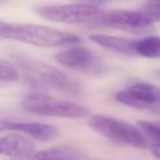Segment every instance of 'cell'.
<instances>
[{
    "instance_id": "6da1fadb",
    "label": "cell",
    "mask_w": 160,
    "mask_h": 160,
    "mask_svg": "<svg viewBox=\"0 0 160 160\" xmlns=\"http://www.w3.org/2000/svg\"><path fill=\"white\" fill-rule=\"evenodd\" d=\"M14 60L19 72L21 71L26 81L34 88L56 90L71 95L81 92V85L76 80L49 64L24 55H14Z\"/></svg>"
},
{
    "instance_id": "7a4b0ae2",
    "label": "cell",
    "mask_w": 160,
    "mask_h": 160,
    "mask_svg": "<svg viewBox=\"0 0 160 160\" xmlns=\"http://www.w3.org/2000/svg\"><path fill=\"white\" fill-rule=\"evenodd\" d=\"M0 39L16 40L39 48H62L80 42V38L38 24L5 22L0 28Z\"/></svg>"
},
{
    "instance_id": "3957f363",
    "label": "cell",
    "mask_w": 160,
    "mask_h": 160,
    "mask_svg": "<svg viewBox=\"0 0 160 160\" xmlns=\"http://www.w3.org/2000/svg\"><path fill=\"white\" fill-rule=\"evenodd\" d=\"M88 124L94 131L115 144L128 145L138 149L149 148V140L140 131V129L125 120L108 115L94 114L89 115Z\"/></svg>"
},
{
    "instance_id": "277c9868",
    "label": "cell",
    "mask_w": 160,
    "mask_h": 160,
    "mask_svg": "<svg viewBox=\"0 0 160 160\" xmlns=\"http://www.w3.org/2000/svg\"><path fill=\"white\" fill-rule=\"evenodd\" d=\"M21 106L25 111L38 116L80 119L90 115V110L81 104L58 99L42 92L26 95L21 101Z\"/></svg>"
},
{
    "instance_id": "5b68a950",
    "label": "cell",
    "mask_w": 160,
    "mask_h": 160,
    "mask_svg": "<svg viewBox=\"0 0 160 160\" xmlns=\"http://www.w3.org/2000/svg\"><path fill=\"white\" fill-rule=\"evenodd\" d=\"M35 12L45 20L70 25H88L92 22H100V19L104 14L102 9L99 6L81 2L44 5L36 8Z\"/></svg>"
},
{
    "instance_id": "8992f818",
    "label": "cell",
    "mask_w": 160,
    "mask_h": 160,
    "mask_svg": "<svg viewBox=\"0 0 160 160\" xmlns=\"http://www.w3.org/2000/svg\"><path fill=\"white\" fill-rule=\"evenodd\" d=\"M115 99L136 110L155 111L160 105V88L149 82H135L116 92Z\"/></svg>"
},
{
    "instance_id": "52a82bcc",
    "label": "cell",
    "mask_w": 160,
    "mask_h": 160,
    "mask_svg": "<svg viewBox=\"0 0 160 160\" xmlns=\"http://www.w3.org/2000/svg\"><path fill=\"white\" fill-rule=\"evenodd\" d=\"M55 59L59 64L65 68L86 71V72H100L102 70L101 60L86 48H70L64 51H60L55 55Z\"/></svg>"
},
{
    "instance_id": "ba28073f",
    "label": "cell",
    "mask_w": 160,
    "mask_h": 160,
    "mask_svg": "<svg viewBox=\"0 0 160 160\" xmlns=\"http://www.w3.org/2000/svg\"><path fill=\"white\" fill-rule=\"evenodd\" d=\"M100 22L102 25L116 28L124 31L145 32L151 26V21L140 11L134 10H111L102 14Z\"/></svg>"
},
{
    "instance_id": "9c48e42d",
    "label": "cell",
    "mask_w": 160,
    "mask_h": 160,
    "mask_svg": "<svg viewBox=\"0 0 160 160\" xmlns=\"http://www.w3.org/2000/svg\"><path fill=\"white\" fill-rule=\"evenodd\" d=\"M16 131L26 134L40 141L54 140L59 135V130L50 124L35 122V121H12V120H0V132Z\"/></svg>"
},
{
    "instance_id": "30bf717a",
    "label": "cell",
    "mask_w": 160,
    "mask_h": 160,
    "mask_svg": "<svg viewBox=\"0 0 160 160\" xmlns=\"http://www.w3.org/2000/svg\"><path fill=\"white\" fill-rule=\"evenodd\" d=\"M35 150L32 141L19 134H8L0 138V155L11 159L24 158Z\"/></svg>"
},
{
    "instance_id": "8fae6325",
    "label": "cell",
    "mask_w": 160,
    "mask_h": 160,
    "mask_svg": "<svg viewBox=\"0 0 160 160\" xmlns=\"http://www.w3.org/2000/svg\"><path fill=\"white\" fill-rule=\"evenodd\" d=\"M80 151L72 146H52L42 150H34L31 154L10 160H78Z\"/></svg>"
},
{
    "instance_id": "7c38bea8",
    "label": "cell",
    "mask_w": 160,
    "mask_h": 160,
    "mask_svg": "<svg viewBox=\"0 0 160 160\" xmlns=\"http://www.w3.org/2000/svg\"><path fill=\"white\" fill-rule=\"evenodd\" d=\"M89 39L95 42L96 45L109 49L111 51H115L118 54L128 55V56H134V42L135 40L125 39V38H119L114 35H108V34H91L89 35Z\"/></svg>"
},
{
    "instance_id": "4fadbf2b",
    "label": "cell",
    "mask_w": 160,
    "mask_h": 160,
    "mask_svg": "<svg viewBox=\"0 0 160 160\" xmlns=\"http://www.w3.org/2000/svg\"><path fill=\"white\" fill-rule=\"evenodd\" d=\"M134 51H135V55H139L142 58L159 59L160 58V38L146 36L140 40H135Z\"/></svg>"
},
{
    "instance_id": "5bb4252c",
    "label": "cell",
    "mask_w": 160,
    "mask_h": 160,
    "mask_svg": "<svg viewBox=\"0 0 160 160\" xmlns=\"http://www.w3.org/2000/svg\"><path fill=\"white\" fill-rule=\"evenodd\" d=\"M20 72L16 66L9 60L0 56V85H6L18 81Z\"/></svg>"
},
{
    "instance_id": "9a60e30c",
    "label": "cell",
    "mask_w": 160,
    "mask_h": 160,
    "mask_svg": "<svg viewBox=\"0 0 160 160\" xmlns=\"http://www.w3.org/2000/svg\"><path fill=\"white\" fill-rule=\"evenodd\" d=\"M138 128L146 136L152 139L155 142L160 144V121L150 122V121H139Z\"/></svg>"
},
{
    "instance_id": "2e32d148",
    "label": "cell",
    "mask_w": 160,
    "mask_h": 160,
    "mask_svg": "<svg viewBox=\"0 0 160 160\" xmlns=\"http://www.w3.org/2000/svg\"><path fill=\"white\" fill-rule=\"evenodd\" d=\"M140 12L148 18L151 22L152 21H160V2H150L140 10Z\"/></svg>"
},
{
    "instance_id": "e0dca14e",
    "label": "cell",
    "mask_w": 160,
    "mask_h": 160,
    "mask_svg": "<svg viewBox=\"0 0 160 160\" xmlns=\"http://www.w3.org/2000/svg\"><path fill=\"white\" fill-rule=\"evenodd\" d=\"M150 151L154 155V158L156 160H160V144L159 142H154L150 145Z\"/></svg>"
},
{
    "instance_id": "ac0fdd59",
    "label": "cell",
    "mask_w": 160,
    "mask_h": 160,
    "mask_svg": "<svg viewBox=\"0 0 160 160\" xmlns=\"http://www.w3.org/2000/svg\"><path fill=\"white\" fill-rule=\"evenodd\" d=\"M150 2H160V0H149Z\"/></svg>"
},
{
    "instance_id": "d6986e66",
    "label": "cell",
    "mask_w": 160,
    "mask_h": 160,
    "mask_svg": "<svg viewBox=\"0 0 160 160\" xmlns=\"http://www.w3.org/2000/svg\"><path fill=\"white\" fill-rule=\"evenodd\" d=\"M155 112H160V105H159V106H158V109H156V110H155Z\"/></svg>"
},
{
    "instance_id": "ffe728a7",
    "label": "cell",
    "mask_w": 160,
    "mask_h": 160,
    "mask_svg": "<svg viewBox=\"0 0 160 160\" xmlns=\"http://www.w3.org/2000/svg\"><path fill=\"white\" fill-rule=\"evenodd\" d=\"M2 24H4V21H2V20H0V28H1V25H2Z\"/></svg>"
},
{
    "instance_id": "44dd1931",
    "label": "cell",
    "mask_w": 160,
    "mask_h": 160,
    "mask_svg": "<svg viewBox=\"0 0 160 160\" xmlns=\"http://www.w3.org/2000/svg\"><path fill=\"white\" fill-rule=\"evenodd\" d=\"M2 1H6V0H0V2H2Z\"/></svg>"
}]
</instances>
